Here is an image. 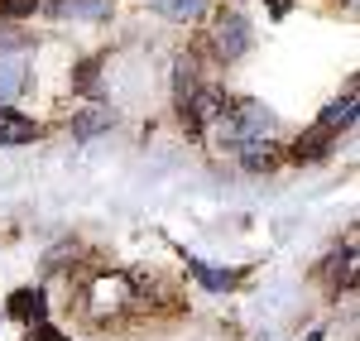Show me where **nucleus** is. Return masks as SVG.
I'll list each match as a JSON object with an SVG mask.
<instances>
[{"mask_svg": "<svg viewBox=\"0 0 360 341\" xmlns=\"http://www.w3.org/2000/svg\"><path fill=\"white\" fill-rule=\"evenodd\" d=\"M221 91H197L193 101H188V111H183V125H188V135H202V125H207V120H221Z\"/></svg>", "mask_w": 360, "mask_h": 341, "instance_id": "1", "label": "nucleus"}, {"mask_svg": "<svg viewBox=\"0 0 360 341\" xmlns=\"http://www.w3.org/2000/svg\"><path fill=\"white\" fill-rule=\"evenodd\" d=\"M250 44V25L240 20V15H221L217 20V53L221 58H240Z\"/></svg>", "mask_w": 360, "mask_h": 341, "instance_id": "2", "label": "nucleus"}, {"mask_svg": "<svg viewBox=\"0 0 360 341\" xmlns=\"http://www.w3.org/2000/svg\"><path fill=\"white\" fill-rule=\"evenodd\" d=\"M34 135H39L34 120H25V115H15V111L0 106V144H29Z\"/></svg>", "mask_w": 360, "mask_h": 341, "instance_id": "3", "label": "nucleus"}, {"mask_svg": "<svg viewBox=\"0 0 360 341\" xmlns=\"http://www.w3.org/2000/svg\"><path fill=\"white\" fill-rule=\"evenodd\" d=\"M10 313H15V317H25L29 327H34V322H44L49 303H44V293H39V288H20V293L10 298Z\"/></svg>", "mask_w": 360, "mask_h": 341, "instance_id": "4", "label": "nucleus"}, {"mask_svg": "<svg viewBox=\"0 0 360 341\" xmlns=\"http://www.w3.org/2000/svg\"><path fill=\"white\" fill-rule=\"evenodd\" d=\"M111 0H58V15H72V20H101Z\"/></svg>", "mask_w": 360, "mask_h": 341, "instance_id": "5", "label": "nucleus"}, {"mask_svg": "<svg viewBox=\"0 0 360 341\" xmlns=\"http://www.w3.org/2000/svg\"><path fill=\"white\" fill-rule=\"evenodd\" d=\"M351 120H356V96H346V101H336V106H327V115H322L317 125H322L327 135H336V130H341V125H351Z\"/></svg>", "mask_w": 360, "mask_h": 341, "instance_id": "6", "label": "nucleus"}, {"mask_svg": "<svg viewBox=\"0 0 360 341\" xmlns=\"http://www.w3.org/2000/svg\"><path fill=\"white\" fill-rule=\"evenodd\" d=\"M20 86H25V63L20 58H0V101L15 96Z\"/></svg>", "mask_w": 360, "mask_h": 341, "instance_id": "7", "label": "nucleus"}, {"mask_svg": "<svg viewBox=\"0 0 360 341\" xmlns=\"http://www.w3.org/2000/svg\"><path fill=\"white\" fill-rule=\"evenodd\" d=\"M327 144H332V135H327L322 125H312L303 140H298V149H293V154H298V159H317V154H327Z\"/></svg>", "mask_w": 360, "mask_h": 341, "instance_id": "8", "label": "nucleus"}, {"mask_svg": "<svg viewBox=\"0 0 360 341\" xmlns=\"http://www.w3.org/2000/svg\"><path fill=\"white\" fill-rule=\"evenodd\" d=\"M188 269H193L207 288H231V279H236L231 269H212V264H202V259H188Z\"/></svg>", "mask_w": 360, "mask_h": 341, "instance_id": "9", "label": "nucleus"}, {"mask_svg": "<svg viewBox=\"0 0 360 341\" xmlns=\"http://www.w3.org/2000/svg\"><path fill=\"white\" fill-rule=\"evenodd\" d=\"M125 298V279H101L96 284V308H115Z\"/></svg>", "mask_w": 360, "mask_h": 341, "instance_id": "10", "label": "nucleus"}, {"mask_svg": "<svg viewBox=\"0 0 360 341\" xmlns=\"http://www.w3.org/2000/svg\"><path fill=\"white\" fill-rule=\"evenodd\" d=\"M202 5H207V0H159V10H164L168 20H193Z\"/></svg>", "mask_w": 360, "mask_h": 341, "instance_id": "11", "label": "nucleus"}, {"mask_svg": "<svg viewBox=\"0 0 360 341\" xmlns=\"http://www.w3.org/2000/svg\"><path fill=\"white\" fill-rule=\"evenodd\" d=\"M101 125H111V111H86L82 120H77V125H72V130H77V135H96V130H101Z\"/></svg>", "mask_w": 360, "mask_h": 341, "instance_id": "12", "label": "nucleus"}, {"mask_svg": "<svg viewBox=\"0 0 360 341\" xmlns=\"http://www.w3.org/2000/svg\"><path fill=\"white\" fill-rule=\"evenodd\" d=\"M25 44H29L25 29H15V25H5V20H0V53H10V49H25Z\"/></svg>", "mask_w": 360, "mask_h": 341, "instance_id": "13", "label": "nucleus"}, {"mask_svg": "<svg viewBox=\"0 0 360 341\" xmlns=\"http://www.w3.org/2000/svg\"><path fill=\"white\" fill-rule=\"evenodd\" d=\"M0 15L20 20V15H34V0H0Z\"/></svg>", "mask_w": 360, "mask_h": 341, "instance_id": "14", "label": "nucleus"}, {"mask_svg": "<svg viewBox=\"0 0 360 341\" xmlns=\"http://www.w3.org/2000/svg\"><path fill=\"white\" fill-rule=\"evenodd\" d=\"M34 337H39V341H58V327H49V322H34Z\"/></svg>", "mask_w": 360, "mask_h": 341, "instance_id": "15", "label": "nucleus"}, {"mask_svg": "<svg viewBox=\"0 0 360 341\" xmlns=\"http://www.w3.org/2000/svg\"><path fill=\"white\" fill-rule=\"evenodd\" d=\"M269 10H274V15H288V0H269Z\"/></svg>", "mask_w": 360, "mask_h": 341, "instance_id": "16", "label": "nucleus"}]
</instances>
